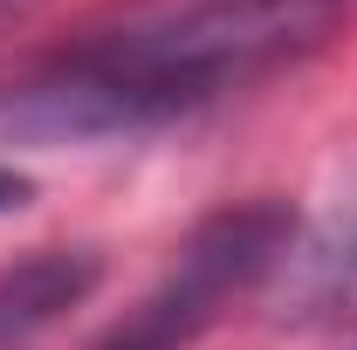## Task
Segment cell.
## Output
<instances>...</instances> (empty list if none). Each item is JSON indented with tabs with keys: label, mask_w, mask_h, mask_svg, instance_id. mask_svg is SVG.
I'll return each mask as SVG.
<instances>
[{
	"label": "cell",
	"mask_w": 357,
	"mask_h": 350,
	"mask_svg": "<svg viewBox=\"0 0 357 350\" xmlns=\"http://www.w3.org/2000/svg\"><path fill=\"white\" fill-rule=\"evenodd\" d=\"M344 0H131L7 89L35 137H137L296 69L337 35Z\"/></svg>",
	"instance_id": "obj_1"
},
{
	"label": "cell",
	"mask_w": 357,
	"mask_h": 350,
	"mask_svg": "<svg viewBox=\"0 0 357 350\" xmlns=\"http://www.w3.org/2000/svg\"><path fill=\"white\" fill-rule=\"evenodd\" d=\"M296 248V206L282 199H255V206H227V213L199 220L185 234L172 268L137 296L89 350H185L199 344L241 296L261 289L268 268L289 261Z\"/></svg>",
	"instance_id": "obj_2"
},
{
	"label": "cell",
	"mask_w": 357,
	"mask_h": 350,
	"mask_svg": "<svg viewBox=\"0 0 357 350\" xmlns=\"http://www.w3.org/2000/svg\"><path fill=\"white\" fill-rule=\"evenodd\" d=\"M96 282H103V261L89 248H35V254L7 261L0 268V350H28Z\"/></svg>",
	"instance_id": "obj_3"
},
{
	"label": "cell",
	"mask_w": 357,
	"mask_h": 350,
	"mask_svg": "<svg viewBox=\"0 0 357 350\" xmlns=\"http://www.w3.org/2000/svg\"><path fill=\"white\" fill-rule=\"evenodd\" d=\"M28 199H35V178L14 172V165H0V213H21Z\"/></svg>",
	"instance_id": "obj_4"
},
{
	"label": "cell",
	"mask_w": 357,
	"mask_h": 350,
	"mask_svg": "<svg viewBox=\"0 0 357 350\" xmlns=\"http://www.w3.org/2000/svg\"><path fill=\"white\" fill-rule=\"evenodd\" d=\"M337 275H344V282H351V289H357V241H351V248H344V254H337Z\"/></svg>",
	"instance_id": "obj_5"
}]
</instances>
